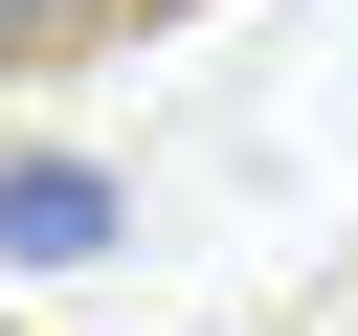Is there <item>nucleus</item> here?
<instances>
[{
  "label": "nucleus",
  "mask_w": 358,
  "mask_h": 336,
  "mask_svg": "<svg viewBox=\"0 0 358 336\" xmlns=\"http://www.w3.org/2000/svg\"><path fill=\"white\" fill-rule=\"evenodd\" d=\"M112 224H134V202H112L90 157H0V269H112Z\"/></svg>",
  "instance_id": "obj_1"
},
{
  "label": "nucleus",
  "mask_w": 358,
  "mask_h": 336,
  "mask_svg": "<svg viewBox=\"0 0 358 336\" xmlns=\"http://www.w3.org/2000/svg\"><path fill=\"white\" fill-rule=\"evenodd\" d=\"M134 0H0V67H67V45H112Z\"/></svg>",
  "instance_id": "obj_2"
}]
</instances>
